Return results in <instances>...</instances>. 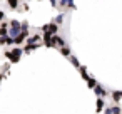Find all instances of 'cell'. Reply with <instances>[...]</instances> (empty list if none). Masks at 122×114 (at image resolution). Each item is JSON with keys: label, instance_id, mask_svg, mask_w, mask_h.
Masks as SVG:
<instances>
[{"label": "cell", "instance_id": "1", "mask_svg": "<svg viewBox=\"0 0 122 114\" xmlns=\"http://www.w3.org/2000/svg\"><path fill=\"white\" fill-rule=\"evenodd\" d=\"M12 27H10V37L14 39L15 35H19L20 34V30H22V27H20V22H17V20H12V24H10Z\"/></svg>", "mask_w": 122, "mask_h": 114}, {"label": "cell", "instance_id": "2", "mask_svg": "<svg viewBox=\"0 0 122 114\" xmlns=\"http://www.w3.org/2000/svg\"><path fill=\"white\" fill-rule=\"evenodd\" d=\"M20 54H22V50H20V49H14L12 52H5V57H7V59H10L12 62H17V60L20 59Z\"/></svg>", "mask_w": 122, "mask_h": 114}, {"label": "cell", "instance_id": "3", "mask_svg": "<svg viewBox=\"0 0 122 114\" xmlns=\"http://www.w3.org/2000/svg\"><path fill=\"white\" fill-rule=\"evenodd\" d=\"M57 30H59L57 24H49V25H45V27H44V32H47V34H50V35H55V34H57Z\"/></svg>", "mask_w": 122, "mask_h": 114}, {"label": "cell", "instance_id": "4", "mask_svg": "<svg viewBox=\"0 0 122 114\" xmlns=\"http://www.w3.org/2000/svg\"><path fill=\"white\" fill-rule=\"evenodd\" d=\"M25 37H27V32H20L19 35H15V37H14V44H22Z\"/></svg>", "mask_w": 122, "mask_h": 114}, {"label": "cell", "instance_id": "5", "mask_svg": "<svg viewBox=\"0 0 122 114\" xmlns=\"http://www.w3.org/2000/svg\"><path fill=\"white\" fill-rule=\"evenodd\" d=\"M94 91H95V94H97L99 97H102V96H105V91H104V89H102L100 86H95V87H94Z\"/></svg>", "mask_w": 122, "mask_h": 114}, {"label": "cell", "instance_id": "6", "mask_svg": "<svg viewBox=\"0 0 122 114\" xmlns=\"http://www.w3.org/2000/svg\"><path fill=\"white\" fill-rule=\"evenodd\" d=\"M7 34H9V29L5 24H2V27H0V37H5Z\"/></svg>", "mask_w": 122, "mask_h": 114}, {"label": "cell", "instance_id": "7", "mask_svg": "<svg viewBox=\"0 0 122 114\" xmlns=\"http://www.w3.org/2000/svg\"><path fill=\"white\" fill-rule=\"evenodd\" d=\"M102 109H104V101L99 97V99H97V107H95V111H97V112H100Z\"/></svg>", "mask_w": 122, "mask_h": 114}, {"label": "cell", "instance_id": "8", "mask_svg": "<svg viewBox=\"0 0 122 114\" xmlns=\"http://www.w3.org/2000/svg\"><path fill=\"white\" fill-rule=\"evenodd\" d=\"M120 96H122L120 91H114V92H112V97H114V101H117V102L120 101Z\"/></svg>", "mask_w": 122, "mask_h": 114}, {"label": "cell", "instance_id": "9", "mask_svg": "<svg viewBox=\"0 0 122 114\" xmlns=\"http://www.w3.org/2000/svg\"><path fill=\"white\" fill-rule=\"evenodd\" d=\"M9 5H10V9H17L19 7V0H9Z\"/></svg>", "mask_w": 122, "mask_h": 114}, {"label": "cell", "instance_id": "10", "mask_svg": "<svg viewBox=\"0 0 122 114\" xmlns=\"http://www.w3.org/2000/svg\"><path fill=\"white\" fill-rule=\"evenodd\" d=\"M60 52H62V55H65V57H69V55H70V49H69V47H62V50H60Z\"/></svg>", "mask_w": 122, "mask_h": 114}, {"label": "cell", "instance_id": "11", "mask_svg": "<svg viewBox=\"0 0 122 114\" xmlns=\"http://www.w3.org/2000/svg\"><path fill=\"white\" fill-rule=\"evenodd\" d=\"M87 81H89V87H90V89H94V87L97 86V81H95V79H87Z\"/></svg>", "mask_w": 122, "mask_h": 114}, {"label": "cell", "instance_id": "12", "mask_svg": "<svg viewBox=\"0 0 122 114\" xmlns=\"http://www.w3.org/2000/svg\"><path fill=\"white\" fill-rule=\"evenodd\" d=\"M37 40H40V37H39V35H35V37H30V39H29V44H35Z\"/></svg>", "mask_w": 122, "mask_h": 114}, {"label": "cell", "instance_id": "13", "mask_svg": "<svg viewBox=\"0 0 122 114\" xmlns=\"http://www.w3.org/2000/svg\"><path fill=\"white\" fill-rule=\"evenodd\" d=\"M119 112H120L119 106H114V107H112V114H119Z\"/></svg>", "mask_w": 122, "mask_h": 114}, {"label": "cell", "instance_id": "14", "mask_svg": "<svg viewBox=\"0 0 122 114\" xmlns=\"http://www.w3.org/2000/svg\"><path fill=\"white\" fill-rule=\"evenodd\" d=\"M5 40H7V37H0V45H4V44H5Z\"/></svg>", "mask_w": 122, "mask_h": 114}, {"label": "cell", "instance_id": "15", "mask_svg": "<svg viewBox=\"0 0 122 114\" xmlns=\"http://www.w3.org/2000/svg\"><path fill=\"white\" fill-rule=\"evenodd\" d=\"M104 114H112V109H110V107H109V109H105V112H104Z\"/></svg>", "mask_w": 122, "mask_h": 114}, {"label": "cell", "instance_id": "16", "mask_svg": "<svg viewBox=\"0 0 122 114\" xmlns=\"http://www.w3.org/2000/svg\"><path fill=\"white\" fill-rule=\"evenodd\" d=\"M4 15H5L4 12H0V20H2V19H4Z\"/></svg>", "mask_w": 122, "mask_h": 114}, {"label": "cell", "instance_id": "17", "mask_svg": "<svg viewBox=\"0 0 122 114\" xmlns=\"http://www.w3.org/2000/svg\"><path fill=\"white\" fill-rule=\"evenodd\" d=\"M50 4H52V5H57V2H55V0H50Z\"/></svg>", "mask_w": 122, "mask_h": 114}]
</instances>
